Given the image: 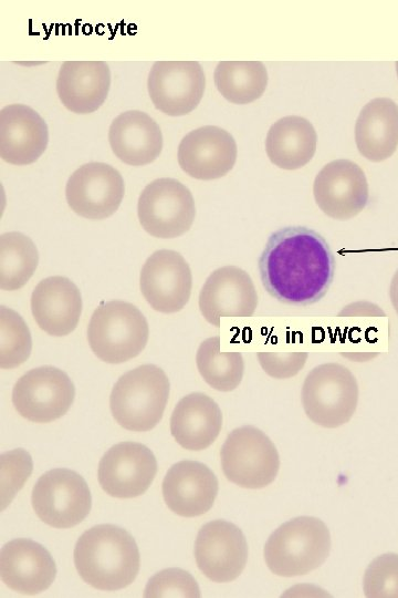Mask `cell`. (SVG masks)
<instances>
[{
    "mask_svg": "<svg viewBox=\"0 0 398 598\" xmlns=\"http://www.w3.org/2000/svg\"><path fill=\"white\" fill-rule=\"evenodd\" d=\"M263 287L291 306L318 302L334 279L335 259L326 240L306 227H284L268 239L259 258Z\"/></svg>",
    "mask_w": 398,
    "mask_h": 598,
    "instance_id": "cell-1",
    "label": "cell"
},
{
    "mask_svg": "<svg viewBox=\"0 0 398 598\" xmlns=\"http://www.w3.org/2000/svg\"><path fill=\"white\" fill-rule=\"evenodd\" d=\"M73 557L81 578L93 588L106 591L130 585L140 566L133 536L112 524L96 525L84 532L76 542Z\"/></svg>",
    "mask_w": 398,
    "mask_h": 598,
    "instance_id": "cell-2",
    "label": "cell"
},
{
    "mask_svg": "<svg viewBox=\"0 0 398 598\" xmlns=\"http://www.w3.org/2000/svg\"><path fill=\"white\" fill-rule=\"evenodd\" d=\"M331 534L323 520L298 516L280 525L269 536L264 549L268 568L280 577L308 574L327 559Z\"/></svg>",
    "mask_w": 398,
    "mask_h": 598,
    "instance_id": "cell-3",
    "label": "cell"
},
{
    "mask_svg": "<svg viewBox=\"0 0 398 598\" xmlns=\"http://www.w3.org/2000/svg\"><path fill=\"white\" fill-rule=\"evenodd\" d=\"M169 388L168 377L155 364H143L124 373L109 396L113 417L129 431L151 430L163 417Z\"/></svg>",
    "mask_w": 398,
    "mask_h": 598,
    "instance_id": "cell-4",
    "label": "cell"
},
{
    "mask_svg": "<svg viewBox=\"0 0 398 598\" xmlns=\"http://www.w3.org/2000/svg\"><path fill=\"white\" fill-rule=\"evenodd\" d=\"M149 337L148 322L133 303L112 300L93 312L87 340L94 354L106 363L117 364L137 357Z\"/></svg>",
    "mask_w": 398,
    "mask_h": 598,
    "instance_id": "cell-5",
    "label": "cell"
},
{
    "mask_svg": "<svg viewBox=\"0 0 398 598\" xmlns=\"http://www.w3.org/2000/svg\"><path fill=\"white\" fill-rule=\"evenodd\" d=\"M306 416L315 424L335 429L347 423L358 402L354 374L339 363H323L306 375L302 392Z\"/></svg>",
    "mask_w": 398,
    "mask_h": 598,
    "instance_id": "cell-6",
    "label": "cell"
},
{
    "mask_svg": "<svg viewBox=\"0 0 398 598\" xmlns=\"http://www.w3.org/2000/svg\"><path fill=\"white\" fill-rule=\"evenodd\" d=\"M224 476L243 488H263L276 477L280 456L265 433L252 425L234 429L227 436L221 451Z\"/></svg>",
    "mask_w": 398,
    "mask_h": 598,
    "instance_id": "cell-7",
    "label": "cell"
},
{
    "mask_svg": "<svg viewBox=\"0 0 398 598\" xmlns=\"http://www.w3.org/2000/svg\"><path fill=\"white\" fill-rule=\"evenodd\" d=\"M31 503L43 523L54 528H71L88 515L92 498L88 485L78 473L53 468L33 486Z\"/></svg>",
    "mask_w": 398,
    "mask_h": 598,
    "instance_id": "cell-8",
    "label": "cell"
},
{
    "mask_svg": "<svg viewBox=\"0 0 398 598\" xmlns=\"http://www.w3.org/2000/svg\"><path fill=\"white\" fill-rule=\"evenodd\" d=\"M137 214L142 227L157 238H176L187 233L196 216L191 192L170 177L150 182L139 195Z\"/></svg>",
    "mask_w": 398,
    "mask_h": 598,
    "instance_id": "cell-9",
    "label": "cell"
},
{
    "mask_svg": "<svg viewBox=\"0 0 398 598\" xmlns=\"http://www.w3.org/2000/svg\"><path fill=\"white\" fill-rule=\"evenodd\" d=\"M75 388L69 375L52 365L30 370L14 384L12 403L24 419L49 423L63 416L71 408Z\"/></svg>",
    "mask_w": 398,
    "mask_h": 598,
    "instance_id": "cell-10",
    "label": "cell"
},
{
    "mask_svg": "<svg viewBox=\"0 0 398 598\" xmlns=\"http://www.w3.org/2000/svg\"><path fill=\"white\" fill-rule=\"evenodd\" d=\"M125 193L121 173L109 164L91 162L69 177L65 197L71 209L87 219H105L119 207Z\"/></svg>",
    "mask_w": 398,
    "mask_h": 598,
    "instance_id": "cell-11",
    "label": "cell"
},
{
    "mask_svg": "<svg viewBox=\"0 0 398 598\" xmlns=\"http://www.w3.org/2000/svg\"><path fill=\"white\" fill-rule=\"evenodd\" d=\"M248 543L234 524L216 519L205 524L195 542V559L200 571L214 582H229L243 571Z\"/></svg>",
    "mask_w": 398,
    "mask_h": 598,
    "instance_id": "cell-12",
    "label": "cell"
},
{
    "mask_svg": "<svg viewBox=\"0 0 398 598\" xmlns=\"http://www.w3.org/2000/svg\"><path fill=\"white\" fill-rule=\"evenodd\" d=\"M206 76L197 61H157L147 80L155 107L169 116H182L200 103Z\"/></svg>",
    "mask_w": 398,
    "mask_h": 598,
    "instance_id": "cell-13",
    "label": "cell"
},
{
    "mask_svg": "<svg viewBox=\"0 0 398 598\" xmlns=\"http://www.w3.org/2000/svg\"><path fill=\"white\" fill-rule=\"evenodd\" d=\"M157 473L154 453L144 444L121 442L113 445L98 464V483L106 494L133 498L144 494Z\"/></svg>",
    "mask_w": 398,
    "mask_h": 598,
    "instance_id": "cell-14",
    "label": "cell"
},
{
    "mask_svg": "<svg viewBox=\"0 0 398 598\" xmlns=\"http://www.w3.org/2000/svg\"><path fill=\"white\" fill-rule=\"evenodd\" d=\"M139 286L144 298L154 310L174 313L181 310L190 298L191 270L179 252L160 249L145 261Z\"/></svg>",
    "mask_w": 398,
    "mask_h": 598,
    "instance_id": "cell-15",
    "label": "cell"
},
{
    "mask_svg": "<svg viewBox=\"0 0 398 598\" xmlns=\"http://www.w3.org/2000/svg\"><path fill=\"white\" fill-rule=\"evenodd\" d=\"M313 194L328 217L346 220L358 215L368 202V183L363 169L348 159L326 164L316 175Z\"/></svg>",
    "mask_w": 398,
    "mask_h": 598,
    "instance_id": "cell-16",
    "label": "cell"
},
{
    "mask_svg": "<svg viewBox=\"0 0 398 598\" xmlns=\"http://www.w3.org/2000/svg\"><path fill=\"white\" fill-rule=\"evenodd\" d=\"M238 148L226 130L206 125L186 134L178 146V164L189 176L211 181L227 175L237 161Z\"/></svg>",
    "mask_w": 398,
    "mask_h": 598,
    "instance_id": "cell-17",
    "label": "cell"
},
{
    "mask_svg": "<svg viewBox=\"0 0 398 598\" xmlns=\"http://www.w3.org/2000/svg\"><path fill=\"white\" fill-rule=\"evenodd\" d=\"M256 307L258 295L251 277L235 266L211 272L199 293L202 317L217 328L221 318L251 317Z\"/></svg>",
    "mask_w": 398,
    "mask_h": 598,
    "instance_id": "cell-18",
    "label": "cell"
},
{
    "mask_svg": "<svg viewBox=\"0 0 398 598\" xmlns=\"http://www.w3.org/2000/svg\"><path fill=\"white\" fill-rule=\"evenodd\" d=\"M56 575L51 554L29 538H15L0 550L1 580L15 592L35 595L48 589Z\"/></svg>",
    "mask_w": 398,
    "mask_h": 598,
    "instance_id": "cell-19",
    "label": "cell"
},
{
    "mask_svg": "<svg viewBox=\"0 0 398 598\" xmlns=\"http://www.w3.org/2000/svg\"><path fill=\"white\" fill-rule=\"evenodd\" d=\"M218 487V480L207 465L186 460L168 470L161 491L171 512L182 517H196L212 507Z\"/></svg>",
    "mask_w": 398,
    "mask_h": 598,
    "instance_id": "cell-20",
    "label": "cell"
},
{
    "mask_svg": "<svg viewBox=\"0 0 398 598\" xmlns=\"http://www.w3.org/2000/svg\"><path fill=\"white\" fill-rule=\"evenodd\" d=\"M49 130L45 121L25 104L0 110V157L12 165H28L45 152Z\"/></svg>",
    "mask_w": 398,
    "mask_h": 598,
    "instance_id": "cell-21",
    "label": "cell"
},
{
    "mask_svg": "<svg viewBox=\"0 0 398 598\" xmlns=\"http://www.w3.org/2000/svg\"><path fill=\"white\" fill-rule=\"evenodd\" d=\"M31 311L44 332L53 337L67 336L80 321L81 292L66 277H48L41 280L32 292Z\"/></svg>",
    "mask_w": 398,
    "mask_h": 598,
    "instance_id": "cell-22",
    "label": "cell"
},
{
    "mask_svg": "<svg viewBox=\"0 0 398 598\" xmlns=\"http://www.w3.org/2000/svg\"><path fill=\"white\" fill-rule=\"evenodd\" d=\"M111 86L109 66L104 61H64L56 79L62 104L76 114H88L105 102Z\"/></svg>",
    "mask_w": 398,
    "mask_h": 598,
    "instance_id": "cell-23",
    "label": "cell"
},
{
    "mask_svg": "<svg viewBox=\"0 0 398 598\" xmlns=\"http://www.w3.org/2000/svg\"><path fill=\"white\" fill-rule=\"evenodd\" d=\"M108 142L113 153L132 166L150 164L163 150L159 125L138 110L123 112L112 121Z\"/></svg>",
    "mask_w": 398,
    "mask_h": 598,
    "instance_id": "cell-24",
    "label": "cell"
},
{
    "mask_svg": "<svg viewBox=\"0 0 398 598\" xmlns=\"http://www.w3.org/2000/svg\"><path fill=\"white\" fill-rule=\"evenodd\" d=\"M222 427L219 405L207 394L192 392L179 400L170 416V432L189 451L209 447Z\"/></svg>",
    "mask_w": 398,
    "mask_h": 598,
    "instance_id": "cell-25",
    "label": "cell"
},
{
    "mask_svg": "<svg viewBox=\"0 0 398 598\" xmlns=\"http://www.w3.org/2000/svg\"><path fill=\"white\" fill-rule=\"evenodd\" d=\"M355 141L359 153L371 162L390 157L398 145V105L387 97L369 101L357 117Z\"/></svg>",
    "mask_w": 398,
    "mask_h": 598,
    "instance_id": "cell-26",
    "label": "cell"
},
{
    "mask_svg": "<svg viewBox=\"0 0 398 598\" xmlns=\"http://www.w3.org/2000/svg\"><path fill=\"white\" fill-rule=\"evenodd\" d=\"M317 135L312 123L301 116H284L274 122L265 138L270 161L292 171L306 165L315 154Z\"/></svg>",
    "mask_w": 398,
    "mask_h": 598,
    "instance_id": "cell-27",
    "label": "cell"
},
{
    "mask_svg": "<svg viewBox=\"0 0 398 598\" xmlns=\"http://www.w3.org/2000/svg\"><path fill=\"white\" fill-rule=\"evenodd\" d=\"M213 78L219 93L234 104L258 100L268 85V72L260 61H221Z\"/></svg>",
    "mask_w": 398,
    "mask_h": 598,
    "instance_id": "cell-28",
    "label": "cell"
},
{
    "mask_svg": "<svg viewBox=\"0 0 398 598\" xmlns=\"http://www.w3.org/2000/svg\"><path fill=\"white\" fill-rule=\"evenodd\" d=\"M39 254L34 243L27 235L9 231L0 236V288L18 290L34 274Z\"/></svg>",
    "mask_w": 398,
    "mask_h": 598,
    "instance_id": "cell-29",
    "label": "cell"
},
{
    "mask_svg": "<svg viewBox=\"0 0 398 598\" xmlns=\"http://www.w3.org/2000/svg\"><path fill=\"white\" fill-rule=\"evenodd\" d=\"M196 363L202 379L214 390L229 392L241 383L244 361L240 352H222L220 338L203 340L196 354Z\"/></svg>",
    "mask_w": 398,
    "mask_h": 598,
    "instance_id": "cell-30",
    "label": "cell"
},
{
    "mask_svg": "<svg viewBox=\"0 0 398 598\" xmlns=\"http://www.w3.org/2000/svg\"><path fill=\"white\" fill-rule=\"evenodd\" d=\"M32 339L22 317L14 310L0 308V368L13 369L30 357Z\"/></svg>",
    "mask_w": 398,
    "mask_h": 598,
    "instance_id": "cell-31",
    "label": "cell"
},
{
    "mask_svg": "<svg viewBox=\"0 0 398 598\" xmlns=\"http://www.w3.org/2000/svg\"><path fill=\"white\" fill-rule=\"evenodd\" d=\"M368 598H398V554H383L368 565L363 578Z\"/></svg>",
    "mask_w": 398,
    "mask_h": 598,
    "instance_id": "cell-32",
    "label": "cell"
},
{
    "mask_svg": "<svg viewBox=\"0 0 398 598\" xmlns=\"http://www.w3.org/2000/svg\"><path fill=\"white\" fill-rule=\"evenodd\" d=\"M32 468V457L22 448L8 451L0 455L1 511L22 488Z\"/></svg>",
    "mask_w": 398,
    "mask_h": 598,
    "instance_id": "cell-33",
    "label": "cell"
},
{
    "mask_svg": "<svg viewBox=\"0 0 398 598\" xmlns=\"http://www.w3.org/2000/svg\"><path fill=\"white\" fill-rule=\"evenodd\" d=\"M200 588L196 579L180 568H168L155 574L147 582L144 597H190L199 598Z\"/></svg>",
    "mask_w": 398,
    "mask_h": 598,
    "instance_id": "cell-34",
    "label": "cell"
},
{
    "mask_svg": "<svg viewBox=\"0 0 398 598\" xmlns=\"http://www.w3.org/2000/svg\"><path fill=\"white\" fill-rule=\"evenodd\" d=\"M307 352H259L258 359L263 371L274 379H289L302 370Z\"/></svg>",
    "mask_w": 398,
    "mask_h": 598,
    "instance_id": "cell-35",
    "label": "cell"
},
{
    "mask_svg": "<svg viewBox=\"0 0 398 598\" xmlns=\"http://www.w3.org/2000/svg\"><path fill=\"white\" fill-rule=\"evenodd\" d=\"M338 317H386L385 312L375 303L357 301L345 306Z\"/></svg>",
    "mask_w": 398,
    "mask_h": 598,
    "instance_id": "cell-36",
    "label": "cell"
},
{
    "mask_svg": "<svg viewBox=\"0 0 398 598\" xmlns=\"http://www.w3.org/2000/svg\"><path fill=\"white\" fill-rule=\"evenodd\" d=\"M390 302L398 315V269L394 274L389 286Z\"/></svg>",
    "mask_w": 398,
    "mask_h": 598,
    "instance_id": "cell-37",
    "label": "cell"
},
{
    "mask_svg": "<svg viewBox=\"0 0 398 598\" xmlns=\"http://www.w3.org/2000/svg\"><path fill=\"white\" fill-rule=\"evenodd\" d=\"M396 71H397V75H398V61L396 62Z\"/></svg>",
    "mask_w": 398,
    "mask_h": 598,
    "instance_id": "cell-38",
    "label": "cell"
}]
</instances>
